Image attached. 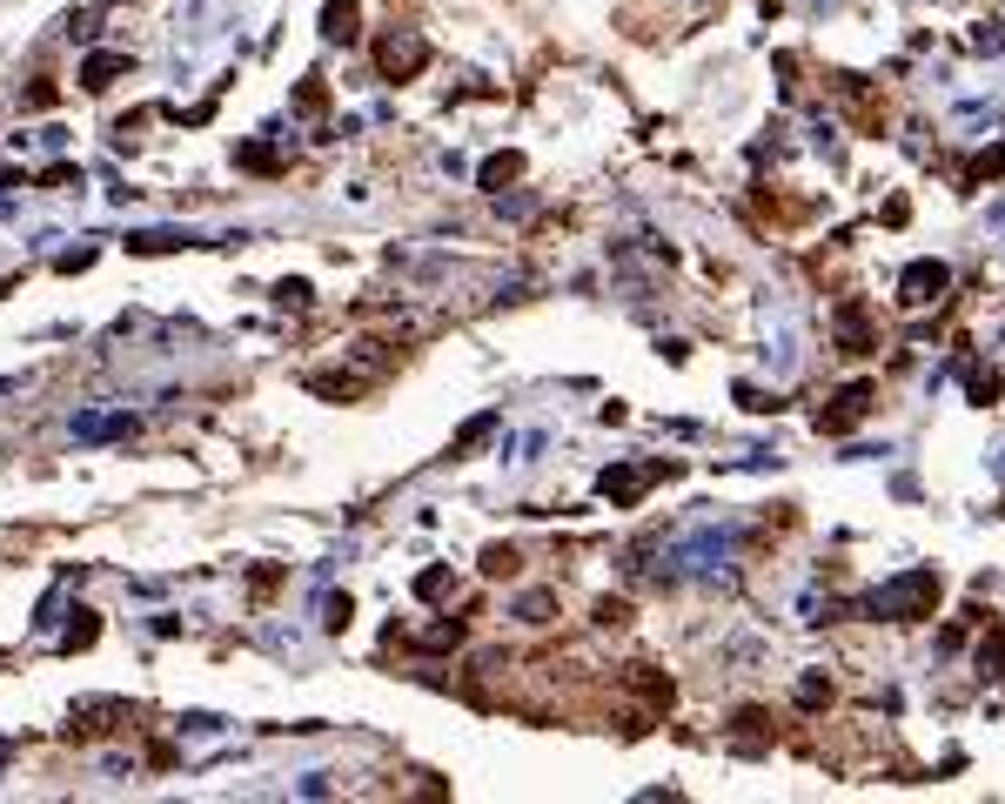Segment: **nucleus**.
Instances as JSON below:
<instances>
[{"label":"nucleus","mask_w":1005,"mask_h":804,"mask_svg":"<svg viewBox=\"0 0 1005 804\" xmlns=\"http://www.w3.org/2000/svg\"><path fill=\"white\" fill-rule=\"evenodd\" d=\"M932 603H938V577L932 570H912V577L885 583V590L871 597V610L892 617V624H912V617H932Z\"/></svg>","instance_id":"nucleus-1"},{"label":"nucleus","mask_w":1005,"mask_h":804,"mask_svg":"<svg viewBox=\"0 0 1005 804\" xmlns=\"http://www.w3.org/2000/svg\"><path fill=\"white\" fill-rule=\"evenodd\" d=\"M423 61H429V41H423V34H409V27H396V34H382V41H376L382 81H409V74H423Z\"/></svg>","instance_id":"nucleus-2"},{"label":"nucleus","mask_w":1005,"mask_h":804,"mask_svg":"<svg viewBox=\"0 0 1005 804\" xmlns=\"http://www.w3.org/2000/svg\"><path fill=\"white\" fill-rule=\"evenodd\" d=\"M945 282H952V275H945V262H912L898 289H905V302H912V309H925V302H938V295H945Z\"/></svg>","instance_id":"nucleus-3"},{"label":"nucleus","mask_w":1005,"mask_h":804,"mask_svg":"<svg viewBox=\"0 0 1005 804\" xmlns=\"http://www.w3.org/2000/svg\"><path fill=\"white\" fill-rule=\"evenodd\" d=\"M121 74H128V54H88V61H81V88L101 94V88H114Z\"/></svg>","instance_id":"nucleus-4"},{"label":"nucleus","mask_w":1005,"mask_h":804,"mask_svg":"<svg viewBox=\"0 0 1005 804\" xmlns=\"http://www.w3.org/2000/svg\"><path fill=\"white\" fill-rule=\"evenodd\" d=\"M322 34H329V41H356L362 34V7L356 0H329V7H322Z\"/></svg>","instance_id":"nucleus-5"},{"label":"nucleus","mask_w":1005,"mask_h":804,"mask_svg":"<svg viewBox=\"0 0 1005 804\" xmlns=\"http://www.w3.org/2000/svg\"><path fill=\"white\" fill-rule=\"evenodd\" d=\"M865 409H871V389L858 382V389H845V396H838V409H831V416H818V429H831V436H838V429H851Z\"/></svg>","instance_id":"nucleus-6"},{"label":"nucleus","mask_w":1005,"mask_h":804,"mask_svg":"<svg viewBox=\"0 0 1005 804\" xmlns=\"http://www.w3.org/2000/svg\"><path fill=\"white\" fill-rule=\"evenodd\" d=\"M644 483H650V469H617V476H603V496H610V503H637Z\"/></svg>","instance_id":"nucleus-7"},{"label":"nucleus","mask_w":1005,"mask_h":804,"mask_svg":"<svg viewBox=\"0 0 1005 804\" xmlns=\"http://www.w3.org/2000/svg\"><path fill=\"white\" fill-rule=\"evenodd\" d=\"M516 175H523V161H516V155H490V161H483V188H503V181H516Z\"/></svg>","instance_id":"nucleus-8"},{"label":"nucleus","mask_w":1005,"mask_h":804,"mask_svg":"<svg viewBox=\"0 0 1005 804\" xmlns=\"http://www.w3.org/2000/svg\"><path fill=\"white\" fill-rule=\"evenodd\" d=\"M295 108H302V114H322V108H329V88H322V81H302Z\"/></svg>","instance_id":"nucleus-9"},{"label":"nucleus","mask_w":1005,"mask_h":804,"mask_svg":"<svg viewBox=\"0 0 1005 804\" xmlns=\"http://www.w3.org/2000/svg\"><path fill=\"white\" fill-rule=\"evenodd\" d=\"M423 644H429V650H449V644H463V624H429V630H423Z\"/></svg>","instance_id":"nucleus-10"},{"label":"nucleus","mask_w":1005,"mask_h":804,"mask_svg":"<svg viewBox=\"0 0 1005 804\" xmlns=\"http://www.w3.org/2000/svg\"><path fill=\"white\" fill-rule=\"evenodd\" d=\"M483 570L490 577H516V550H483Z\"/></svg>","instance_id":"nucleus-11"},{"label":"nucleus","mask_w":1005,"mask_h":804,"mask_svg":"<svg viewBox=\"0 0 1005 804\" xmlns=\"http://www.w3.org/2000/svg\"><path fill=\"white\" fill-rule=\"evenodd\" d=\"M94 644V617L81 610V624H67V650H88Z\"/></svg>","instance_id":"nucleus-12"},{"label":"nucleus","mask_w":1005,"mask_h":804,"mask_svg":"<svg viewBox=\"0 0 1005 804\" xmlns=\"http://www.w3.org/2000/svg\"><path fill=\"white\" fill-rule=\"evenodd\" d=\"M965 382H972V396H979V402H992V396H999V376H992V369H972Z\"/></svg>","instance_id":"nucleus-13"},{"label":"nucleus","mask_w":1005,"mask_h":804,"mask_svg":"<svg viewBox=\"0 0 1005 804\" xmlns=\"http://www.w3.org/2000/svg\"><path fill=\"white\" fill-rule=\"evenodd\" d=\"M443 590H449L443 570H423V577H416V597H443Z\"/></svg>","instance_id":"nucleus-14"}]
</instances>
